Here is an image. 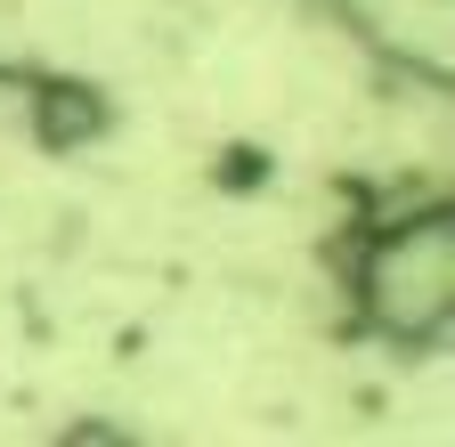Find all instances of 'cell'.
<instances>
[{
    "instance_id": "cell-1",
    "label": "cell",
    "mask_w": 455,
    "mask_h": 447,
    "mask_svg": "<svg viewBox=\"0 0 455 447\" xmlns=\"http://www.w3.org/2000/svg\"><path fill=\"white\" fill-rule=\"evenodd\" d=\"M333 276H341V309L390 358L439 350L455 325V212H447V196L398 204L382 220H350V236L333 244Z\"/></svg>"
}]
</instances>
